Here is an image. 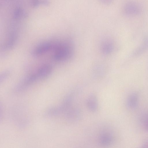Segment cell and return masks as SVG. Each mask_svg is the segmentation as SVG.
Here are the masks:
<instances>
[{
  "mask_svg": "<svg viewBox=\"0 0 148 148\" xmlns=\"http://www.w3.org/2000/svg\"><path fill=\"white\" fill-rule=\"evenodd\" d=\"M52 59L55 61H62L66 59L70 56L71 52V47L65 43L56 44L53 50Z\"/></svg>",
  "mask_w": 148,
  "mask_h": 148,
  "instance_id": "6da1fadb",
  "label": "cell"
},
{
  "mask_svg": "<svg viewBox=\"0 0 148 148\" xmlns=\"http://www.w3.org/2000/svg\"><path fill=\"white\" fill-rule=\"evenodd\" d=\"M55 45L49 42L42 43L33 50L32 52V55L35 57L39 56L44 55L50 51H53Z\"/></svg>",
  "mask_w": 148,
  "mask_h": 148,
  "instance_id": "7a4b0ae2",
  "label": "cell"
},
{
  "mask_svg": "<svg viewBox=\"0 0 148 148\" xmlns=\"http://www.w3.org/2000/svg\"><path fill=\"white\" fill-rule=\"evenodd\" d=\"M98 141L101 145L107 146L111 145L114 141V136L111 131L103 130L100 132L98 136Z\"/></svg>",
  "mask_w": 148,
  "mask_h": 148,
  "instance_id": "3957f363",
  "label": "cell"
},
{
  "mask_svg": "<svg viewBox=\"0 0 148 148\" xmlns=\"http://www.w3.org/2000/svg\"><path fill=\"white\" fill-rule=\"evenodd\" d=\"M52 68L49 64H45L40 66L36 71L39 79H44L51 73Z\"/></svg>",
  "mask_w": 148,
  "mask_h": 148,
  "instance_id": "277c9868",
  "label": "cell"
},
{
  "mask_svg": "<svg viewBox=\"0 0 148 148\" xmlns=\"http://www.w3.org/2000/svg\"><path fill=\"white\" fill-rule=\"evenodd\" d=\"M86 104L89 110L92 112H95L97 110L98 103L97 98L94 94H91L88 97Z\"/></svg>",
  "mask_w": 148,
  "mask_h": 148,
  "instance_id": "5b68a950",
  "label": "cell"
},
{
  "mask_svg": "<svg viewBox=\"0 0 148 148\" xmlns=\"http://www.w3.org/2000/svg\"><path fill=\"white\" fill-rule=\"evenodd\" d=\"M140 9L138 6L133 3H130L127 4L124 8V11L125 14L129 15H134L138 14Z\"/></svg>",
  "mask_w": 148,
  "mask_h": 148,
  "instance_id": "8992f818",
  "label": "cell"
},
{
  "mask_svg": "<svg viewBox=\"0 0 148 148\" xmlns=\"http://www.w3.org/2000/svg\"><path fill=\"white\" fill-rule=\"evenodd\" d=\"M138 101V95L135 93H132L127 98V106L130 109H134L137 106Z\"/></svg>",
  "mask_w": 148,
  "mask_h": 148,
  "instance_id": "52a82bcc",
  "label": "cell"
},
{
  "mask_svg": "<svg viewBox=\"0 0 148 148\" xmlns=\"http://www.w3.org/2000/svg\"><path fill=\"white\" fill-rule=\"evenodd\" d=\"M9 71H5L0 76V81L1 82L4 80L7 77L9 74Z\"/></svg>",
  "mask_w": 148,
  "mask_h": 148,
  "instance_id": "ba28073f",
  "label": "cell"
},
{
  "mask_svg": "<svg viewBox=\"0 0 148 148\" xmlns=\"http://www.w3.org/2000/svg\"><path fill=\"white\" fill-rule=\"evenodd\" d=\"M99 1L101 4L104 5L110 4L114 0H98Z\"/></svg>",
  "mask_w": 148,
  "mask_h": 148,
  "instance_id": "9c48e42d",
  "label": "cell"
},
{
  "mask_svg": "<svg viewBox=\"0 0 148 148\" xmlns=\"http://www.w3.org/2000/svg\"><path fill=\"white\" fill-rule=\"evenodd\" d=\"M20 13L21 12L20 10H17L14 13V17L16 18H18L20 16Z\"/></svg>",
  "mask_w": 148,
  "mask_h": 148,
  "instance_id": "30bf717a",
  "label": "cell"
},
{
  "mask_svg": "<svg viewBox=\"0 0 148 148\" xmlns=\"http://www.w3.org/2000/svg\"><path fill=\"white\" fill-rule=\"evenodd\" d=\"M145 130L148 132V117L145 123Z\"/></svg>",
  "mask_w": 148,
  "mask_h": 148,
  "instance_id": "8fae6325",
  "label": "cell"
},
{
  "mask_svg": "<svg viewBox=\"0 0 148 148\" xmlns=\"http://www.w3.org/2000/svg\"><path fill=\"white\" fill-rule=\"evenodd\" d=\"M39 3H40L38 0H35L34 2L33 3V5L34 6H37L39 4Z\"/></svg>",
  "mask_w": 148,
  "mask_h": 148,
  "instance_id": "7c38bea8",
  "label": "cell"
}]
</instances>
